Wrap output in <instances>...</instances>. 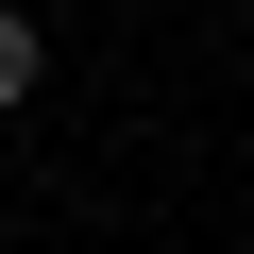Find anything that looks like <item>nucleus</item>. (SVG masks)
Returning a JSON list of instances; mask_svg holds the SVG:
<instances>
[{
	"mask_svg": "<svg viewBox=\"0 0 254 254\" xmlns=\"http://www.w3.org/2000/svg\"><path fill=\"white\" fill-rule=\"evenodd\" d=\"M34 85H51V51H34V17H17V0H0V119H17Z\"/></svg>",
	"mask_w": 254,
	"mask_h": 254,
	"instance_id": "nucleus-1",
	"label": "nucleus"
}]
</instances>
